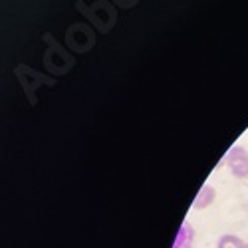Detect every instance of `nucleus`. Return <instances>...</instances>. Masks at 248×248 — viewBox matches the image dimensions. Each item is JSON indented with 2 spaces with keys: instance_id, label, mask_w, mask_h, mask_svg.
<instances>
[{
  "instance_id": "nucleus-1",
  "label": "nucleus",
  "mask_w": 248,
  "mask_h": 248,
  "mask_svg": "<svg viewBox=\"0 0 248 248\" xmlns=\"http://www.w3.org/2000/svg\"><path fill=\"white\" fill-rule=\"evenodd\" d=\"M226 165L236 179H248V151L242 145H234L226 155Z\"/></svg>"
},
{
  "instance_id": "nucleus-4",
  "label": "nucleus",
  "mask_w": 248,
  "mask_h": 248,
  "mask_svg": "<svg viewBox=\"0 0 248 248\" xmlns=\"http://www.w3.org/2000/svg\"><path fill=\"white\" fill-rule=\"evenodd\" d=\"M246 242H242V238H238L236 234H222L218 238L217 248H242Z\"/></svg>"
},
{
  "instance_id": "nucleus-2",
  "label": "nucleus",
  "mask_w": 248,
  "mask_h": 248,
  "mask_svg": "<svg viewBox=\"0 0 248 248\" xmlns=\"http://www.w3.org/2000/svg\"><path fill=\"white\" fill-rule=\"evenodd\" d=\"M193 240H195V231L189 220H183L179 231H177V236H175V242H173V248H191L193 246Z\"/></svg>"
},
{
  "instance_id": "nucleus-5",
  "label": "nucleus",
  "mask_w": 248,
  "mask_h": 248,
  "mask_svg": "<svg viewBox=\"0 0 248 248\" xmlns=\"http://www.w3.org/2000/svg\"><path fill=\"white\" fill-rule=\"evenodd\" d=\"M242 248H248V242H246V244H244V246H242Z\"/></svg>"
},
{
  "instance_id": "nucleus-3",
  "label": "nucleus",
  "mask_w": 248,
  "mask_h": 248,
  "mask_svg": "<svg viewBox=\"0 0 248 248\" xmlns=\"http://www.w3.org/2000/svg\"><path fill=\"white\" fill-rule=\"evenodd\" d=\"M215 199H217L215 187H211V185H202L201 191L195 197V201H193V209L195 211H202V209H206V206H211L215 202Z\"/></svg>"
}]
</instances>
